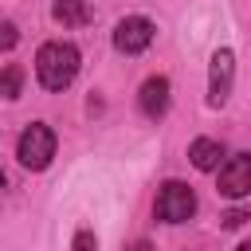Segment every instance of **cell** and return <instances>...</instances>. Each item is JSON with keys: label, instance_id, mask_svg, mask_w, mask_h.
I'll list each match as a JSON object with an SVG mask.
<instances>
[{"label": "cell", "instance_id": "4fadbf2b", "mask_svg": "<svg viewBox=\"0 0 251 251\" xmlns=\"http://www.w3.org/2000/svg\"><path fill=\"white\" fill-rule=\"evenodd\" d=\"M243 220H247V212H243V208H231V212L224 216V227H239Z\"/></svg>", "mask_w": 251, "mask_h": 251}, {"label": "cell", "instance_id": "9c48e42d", "mask_svg": "<svg viewBox=\"0 0 251 251\" xmlns=\"http://www.w3.org/2000/svg\"><path fill=\"white\" fill-rule=\"evenodd\" d=\"M51 16H55V24H63V27H78V24L90 20V0H55Z\"/></svg>", "mask_w": 251, "mask_h": 251}, {"label": "cell", "instance_id": "2e32d148", "mask_svg": "<svg viewBox=\"0 0 251 251\" xmlns=\"http://www.w3.org/2000/svg\"><path fill=\"white\" fill-rule=\"evenodd\" d=\"M0 188H4V169H0Z\"/></svg>", "mask_w": 251, "mask_h": 251}, {"label": "cell", "instance_id": "ba28073f", "mask_svg": "<svg viewBox=\"0 0 251 251\" xmlns=\"http://www.w3.org/2000/svg\"><path fill=\"white\" fill-rule=\"evenodd\" d=\"M188 157H192V165H196V169L212 173V169H220L224 145H220V141H212V137H196V141H192V149H188Z\"/></svg>", "mask_w": 251, "mask_h": 251}, {"label": "cell", "instance_id": "9a60e30c", "mask_svg": "<svg viewBox=\"0 0 251 251\" xmlns=\"http://www.w3.org/2000/svg\"><path fill=\"white\" fill-rule=\"evenodd\" d=\"M239 251H251V239H247V243H239Z\"/></svg>", "mask_w": 251, "mask_h": 251}, {"label": "cell", "instance_id": "30bf717a", "mask_svg": "<svg viewBox=\"0 0 251 251\" xmlns=\"http://www.w3.org/2000/svg\"><path fill=\"white\" fill-rule=\"evenodd\" d=\"M20 90H24V67L20 63H8L4 71H0V98H20Z\"/></svg>", "mask_w": 251, "mask_h": 251}, {"label": "cell", "instance_id": "5bb4252c", "mask_svg": "<svg viewBox=\"0 0 251 251\" xmlns=\"http://www.w3.org/2000/svg\"><path fill=\"white\" fill-rule=\"evenodd\" d=\"M129 251H157V247H153V243H149V239H137V243H133V247H129Z\"/></svg>", "mask_w": 251, "mask_h": 251}, {"label": "cell", "instance_id": "7c38bea8", "mask_svg": "<svg viewBox=\"0 0 251 251\" xmlns=\"http://www.w3.org/2000/svg\"><path fill=\"white\" fill-rule=\"evenodd\" d=\"M71 251H98V239H94V231L78 227V231H75V243H71Z\"/></svg>", "mask_w": 251, "mask_h": 251}, {"label": "cell", "instance_id": "8992f818", "mask_svg": "<svg viewBox=\"0 0 251 251\" xmlns=\"http://www.w3.org/2000/svg\"><path fill=\"white\" fill-rule=\"evenodd\" d=\"M227 200H243L251 192V153H231L220 165V184H216Z\"/></svg>", "mask_w": 251, "mask_h": 251}, {"label": "cell", "instance_id": "52a82bcc", "mask_svg": "<svg viewBox=\"0 0 251 251\" xmlns=\"http://www.w3.org/2000/svg\"><path fill=\"white\" fill-rule=\"evenodd\" d=\"M137 102H141V114H145V118H161V114L169 110V78H165V75L145 78Z\"/></svg>", "mask_w": 251, "mask_h": 251}, {"label": "cell", "instance_id": "6da1fadb", "mask_svg": "<svg viewBox=\"0 0 251 251\" xmlns=\"http://www.w3.org/2000/svg\"><path fill=\"white\" fill-rule=\"evenodd\" d=\"M78 47L75 43H67V39H51V43H43L39 47V55H35V75H39V82L47 86V90H67L71 82H75V75H78Z\"/></svg>", "mask_w": 251, "mask_h": 251}, {"label": "cell", "instance_id": "8fae6325", "mask_svg": "<svg viewBox=\"0 0 251 251\" xmlns=\"http://www.w3.org/2000/svg\"><path fill=\"white\" fill-rule=\"evenodd\" d=\"M16 43H20V31H16L12 20H4V24H0V51H12Z\"/></svg>", "mask_w": 251, "mask_h": 251}, {"label": "cell", "instance_id": "3957f363", "mask_svg": "<svg viewBox=\"0 0 251 251\" xmlns=\"http://www.w3.org/2000/svg\"><path fill=\"white\" fill-rule=\"evenodd\" d=\"M153 212H157L161 224H184V220H192V212H196V192H192L184 180H165L161 192H157Z\"/></svg>", "mask_w": 251, "mask_h": 251}, {"label": "cell", "instance_id": "5b68a950", "mask_svg": "<svg viewBox=\"0 0 251 251\" xmlns=\"http://www.w3.org/2000/svg\"><path fill=\"white\" fill-rule=\"evenodd\" d=\"M153 20H145V16H126V20H118V27H114V47L122 51V55H141L149 43H153Z\"/></svg>", "mask_w": 251, "mask_h": 251}, {"label": "cell", "instance_id": "277c9868", "mask_svg": "<svg viewBox=\"0 0 251 251\" xmlns=\"http://www.w3.org/2000/svg\"><path fill=\"white\" fill-rule=\"evenodd\" d=\"M231 82H235V55H231V47H216L212 67H208V106L220 110L231 94Z\"/></svg>", "mask_w": 251, "mask_h": 251}, {"label": "cell", "instance_id": "7a4b0ae2", "mask_svg": "<svg viewBox=\"0 0 251 251\" xmlns=\"http://www.w3.org/2000/svg\"><path fill=\"white\" fill-rule=\"evenodd\" d=\"M16 157H20V165L31 169V173L47 169L51 157H55V133H51V126L31 122V126L20 133V141H16Z\"/></svg>", "mask_w": 251, "mask_h": 251}]
</instances>
